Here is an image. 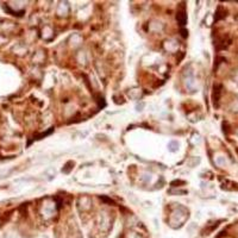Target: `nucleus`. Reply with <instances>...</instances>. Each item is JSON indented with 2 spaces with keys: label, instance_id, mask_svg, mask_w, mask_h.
<instances>
[{
  "label": "nucleus",
  "instance_id": "obj_1",
  "mask_svg": "<svg viewBox=\"0 0 238 238\" xmlns=\"http://www.w3.org/2000/svg\"><path fill=\"white\" fill-rule=\"evenodd\" d=\"M219 95H220V91L218 89V86H216V87H214V94H213V99H214V105H216V106H218V105H217V101H218V99H219Z\"/></svg>",
  "mask_w": 238,
  "mask_h": 238
},
{
  "label": "nucleus",
  "instance_id": "obj_2",
  "mask_svg": "<svg viewBox=\"0 0 238 238\" xmlns=\"http://www.w3.org/2000/svg\"><path fill=\"white\" fill-rule=\"evenodd\" d=\"M177 19L180 20L181 25H185V23H186V14H185V12L178 13V14H177Z\"/></svg>",
  "mask_w": 238,
  "mask_h": 238
}]
</instances>
